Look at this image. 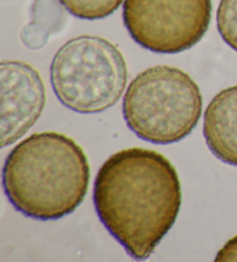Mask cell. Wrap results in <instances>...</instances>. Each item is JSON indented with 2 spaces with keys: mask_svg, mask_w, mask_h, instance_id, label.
Wrapping results in <instances>:
<instances>
[{
  "mask_svg": "<svg viewBox=\"0 0 237 262\" xmlns=\"http://www.w3.org/2000/svg\"><path fill=\"white\" fill-rule=\"evenodd\" d=\"M182 203L181 182L162 154L129 148L100 168L94 205L102 224L134 260H146L175 224Z\"/></svg>",
  "mask_w": 237,
  "mask_h": 262,
  "instance_id": "obj_1",
  "label": "cell"
},
{
  "mask_svg": "<svg viewBox=\"0 0 237 262\" xmlns=\"http://www.w3.org/2000/svg\"><path fill=\"white\" fill-rule=\"evenodd\" d=\"M89 163L74 140L57 132L34 133L6 157L3 187L27 217L53 221L79 207L88 192Z\"/></svg>",
  "mask_w": 237,
  "mask_h": 262,
  "instance_id": "obj_2",
  "label": "cell"
},
{
  "mask_svg": "<svg viewBox=\"0 0 237 262\" xmlns=\"http://www.w3.org/2000/svg\"><path fill=\"white\" fill-rule=\"evenodd\" d=\"M203 96L195 81L172 66L149 67L131 81L123 99V116L136 137L170 144L198 125Z\"/></svg>",
  "mask_w": 237,
  "mask_h": 262,
  "instance_id": "obj_3",
  "label": "cell"
},
{
  "mask_svg": "<svg viewBox=\"0 0 237 262\" xmlns=\"http://www.w3.org/2000/svg\"><path fill=\"white\" fill-rule=\"evenodd\" d=\"M50 78L63 105L77 114H98L120 101L127 83L125 58L100 36L68 40L54 55Z\"/></svg>",
  "mask_w": 237,
  "mask_h": 262,
  "instance_id": "obj_4",
  "label": "cell"
},
{
  "mask_svg": "<svg viewBox=\"0 0 237 262\" xmlns=\"http://www.w3.org/2000/svg\"><path fill=\"white\" fill-rule=\"evenodd\" d=\"M211 0H124L123 20L141 48L175 55L194 47L208 29Z\"/></svg>",
  "mask_w": 237,
  "mask_h": 262,
  "instance_id": "obj_5",
  "label": "cell"
},
{
  "mask_svg": "<svg viewBox=\"0 0 237 262\" xmlns=\"http://www.w3.org/2000/svg\"><path fill=\"white\" fill-rule=\"evenodd\" d=\"M0 147L15 143L33 127L45 105L43 80L33 66L24 61L0 64Z\"/></svg>",
  "mask_w": 237,
  "mask_h": 262,
  "instance_id": "obj_6",
  "label": "cell"
},
{
  "mask_svg": "<svg viewBox=\"0 0 237 262\" xmlns=\"http://www.w3.org/2000/svg\"><path fill=\"white\" fill-rule=\"evenodd\" d=\"M203 133L216 159L237 166V85L221 90L209 102Z\"/></svg>",
  "mask_w": 237,
  "mask_h": 262,
  "instance_id": "obj_7",
  "label": "cell"
},
{
  "mask_svg": "<svg viewBox=\"0 0 237 262\" xmlns=\"http://www.w3.org/2000/svg\"><path fill=\"white\" fill-rule=\"evenodd\" d=\"M124 0H59L77 19L100 20L111 15Z\"/></svg>",
  "mask_w": 237,
  "mask_h": 262,
  "instance_id": "obj_8",
  "label": "cell"
},
{
  "mask_svg": "<svg viewBox=\"0 0 237 262\" xmlns=\"http://www.w3.org/2000/svg\"><path fill=\"white\" fill-rule=\"evenodd\" d=\"M219 34L237 52V0H221L216 11Z\"/></svg>",
  "mask_w": 237,
  "mask_h": 262,
  "instance_id": "obj_9",
  "label": "cell"
},
{
  "mask_svg": "<svg viewBox=\"0 0 237 262\" xmlns=\"http://www.w3.org/2000/svg\"><path fill=\"white\" fill-rule=\"evenodd\" d=\"M215 261L219 262H235L237 261V236L228 241L220 251L218 252Z\"/></svg>",
  "mask_w": 237,
  "mask_h": 262,
  "instance_id": "obj_10",
  "label": "cell"
}]
</instances>
